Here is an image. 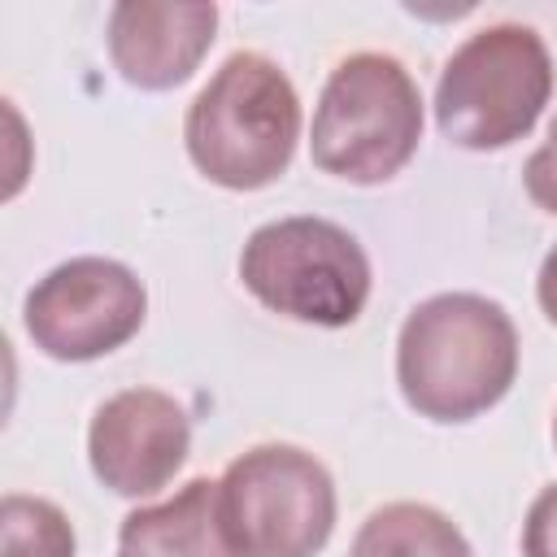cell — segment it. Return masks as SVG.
<instances>
[{"label":"cell","instance_id":"cell-1","mask_svg":"<svg viewBox=\"0 0 557 557\" xmlns=\"http://www.w3.org/2000/svg\"><path fill=\"white\" fill-rule=\"evenodd\" d=\"M518 379L513 318L479 292H440L413 305L396 335V383L413 413L470 422Z\"/></svg>","mask_w":557,"mask_h":557},{"label":"cell","instance_id":"cell-2","mask_svg":"<svg viewBox=\"0 0 557 557\" xmlns=\"http://www.w3.org/2000/svg\"><path fill=\"white\" fill-rule=\"evenodd\" d=\"M300 96L261 52H231L196 91L183 117L191 165L231 191L270 187L296 152Z\"/></svg>","mask_w":557,"mask_h":557},{"label":"cell","instance_id":"cell-3","mask_svg":"<svg viewBox=\"0 0 557 557\" xmlns=\"http://www.w3.org/2000/svg\"><path fill=\"white\" fill-rule=\"evenodd\" d=\"M422 139V96L409 70L387 52L344 57L318 96L309 157L322 174L357 187L396 178Z\"/></svg>","mask_w":557,"mask_h":557},{"label":"cell","instance_id":"cell-4","mask_svg":"<svg viewBox=\"0 0 557 557\" xmlns=\"http://www.w3.org/2000/svg\"><path fill=\"white\" fill-rule=\"evenodd\" d=\"M553 96L548 44L522 22L474 30L440 70L435 126L470 152L509 148L522 139Z\"/></svg>","mask_w":557,"mask_h":557},{"label":"cell","instance_id":"cell-5","mask_svg":"<svg viewBox=\"0 0 557 557\" xmlns=\"http://www.w3.org/2000/svg\"><path fill=\"white\" fill-rule=\"evenodd\" d=\"M239 278L270 313L305 326H348L370 300L366 248L313 213L257 226L239 252Z\"/></svg>","mask_w":557,"mask_h":557},{"label":"cell","instance_id":"cell-6","mask_svg":"<svg viewBox=\"0 0 557 557\" xmlns=\"http://www.w3.org/2000/svg\"><path fill=\"white\" fill-rule=\"evenodd\" d=\"M218 513L235 557H313L335 531V483L296 444H257L218 479Z\"/></svg>","mask_w":557,"mask_h":557},{"label":"cell","instance_id":"cell-7","mask_svg":"<svg viewBox=\"0 0 557 557\" xmlns=\"http://www.w3.org/2000/svg\"><path fill=\"white\" fill-rule=\"evenodd\" d=\"M148 313V292L113 257H70L52 265L22 305L26 335L52 361H96L122 348Z\"/></svg>","mask_w":557,"mask_h":557},{"label":"cell","instance_id":"cell-8","mask_svg":"<svg viewBox=\"0 0 557 557\" xmlns=\"http://www.w3.org/2000/svg\"><path fill=\"white\" fill-rule=\"evenodd\" d=\"M191 422L187 409L157 387H126L109 396L87 426L91 474L117 496L161 492L187 461Z\"/></svg>","mask_w":557,"mask_h":557},{"label":"cell","instance_id":"cell-9","mask_svg":"<svg viewBox=\"0 0 557 557\" xmlns=\"http://www.w3.org/2000/svg\"><path fill=\"white\" fill-rule=\"evenodd\" d=\"M218 4H148L122 0L109 9V57L139 91H170L196 74L213 48Z\"/></svg>","mask_w":557,"mask_h":557},{"label":"cell","instance_id":"cell-10","mask_svg":"<svg viewBox=\"0 0 557 557\" xmlns=\"http://www.w3.org/2000/svg\"><path fill=\"white\" fill-rule=\"evenodd\" d=\"M122 557H235L218 513V483L191 479L161 505L131 509L117 527Z\"/></svg>","mask_w":557,"mask_h":557},{"label":"cell","instance_id":"cell-11","mask_svg":"<svg viewBox=\"0 0 557 557\" xmlns=\"http://www.w3.org/2000/svg\"><path fill=\"white\" fill-rule=\"evenodd\" d=\"M348 557H474V548L448 513L422 500H392L357 527Z\"/></svg>","mask_w":557,"mask_h":557},{"label":"cell","instance_id":"cell-12","mask_svg":"<svg viewBox=\"0 0 557 557\" xmlns=\"http://www.w3.org/2000/svg\"><path fill=\"white\" fill-rule=\"evenodd\" d=\"M0 557H74V527L52 500L9 492L0 500Z\"/></svg>","mask_w":557,"mask_h":557},{"label":"cell","instance_id":"cell-13","mask_svg":"<svg viewBox=\"0 0 557 557\" xmlns=\"http://www.w3.org/2000/svg\"><path fill=\"white\" fill-rule=\"evenodd\" d=\"M522 187H527V196H531L544 213H557V117L548 122L544 144L527 157V165H522Z\"/></svg>","mask_w":557,"mask_h":557},{"label":"cell","instance_id":"cell-14","mask_svg":"<svg viewBox=\"0 0 557 557\" xmlns=\"http://www.w3.org/2000/svg\"><path fill=\"white\" fill-rule=\"evenodd\" d=\"M522 557H557V483L544 487L522 522Z\"/></svg>","mask_w":557,"mask_h":557},{"label":"cell","instance_id":"cell-15","mask_svg":"<svg viewBox=\"0 0 557 557\" xmlns=\"http://www.w3.org/2000/svg\"><path fill=\"white\" fill-rule=\"evenodd\" d=\"M535 300H540L544 318L557 326V248L540 261V274H535Z\"/></svg>","mask_w":557,"mask_h":557},{"label":"cell","instance_id":"cell-16","mask_svg":"<svg viewBox=\"0 0 557 557\" xmlns=\"http://www.w3.org/2000/svg\"><path fill=\"white\" fill-rule=\"evenodd\" d=\"M553 444H557V413H553Z\"/></svg>","mask_w":557,"mask_h":557}]
</instances>
